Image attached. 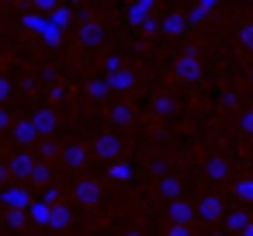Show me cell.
Returning a JSON list of instances; mask_svg holds the SVG:
<instances>
[{
  "label": "cell",
  "mask_w": 253,
  "mask_h": 236,
  "mask_svg": "<svg viewBox=\"0 0 253 236\" xmlns=\"http://www.w3.org/2000/svg\"><path fill=\"white\" fill-rule=\"evenodd\" d=\"M7 174H11V170H7V163H0V181H4Z\"/></svg>",
  "instance_id": "f546056e"
},
{
  "label": "cell",
  "mask_w": 253,
  "mask_h": 236,
  "mask_svg": "<svg viewBox=\"0 0 253 236\" xmlns=\"http://www.w3.org/2000/svg\"><path fill=\"white\" fill-rule=\"evenodd\" d=\"M70 4H77V0H70Z\"/></svg>",
  "instance_id": "e575fe53"
},
{
  "label": "cell",
  "mask_w": 253,
  "mask_h": 236,
  "mask_svg": "<svg viewBox=\"0 0 253 236\" xmlns=\"http://www.w3.org/2000/svg\"><path fill=\"white\" fill-rule=\"evenodd\" d=\"M225 229H232V233H243L246 226H250V212L246 208H232V212H225Z\"/></svg>",
  "instance_id": "30bf717a"
},
{
  "label": "cell",
  "mask_w": 253,
  "mask_h": 236,
  "mask_svg": "<svg viewBox=\"0 0 253 236\" xmlns=\"http://www.w3.org/2000/svg\"><path fill=\"white\" fill-rule=\"evenodd\" d=\"M191 219H194V205H187V201H173L170 205V222L173 226H191Z\"/></svg>",
  "instance_id": "ba28073f"
},
{
  "label": "cell",
  "mask_w": 253,
  "mask_h": 236,
  "mask_svg": "<svg viewBox=\"0 0 253 236\" xmlns=\"http://www.w3.org/2000/svg\"><path fill=\"white\" fill-rule=\"evenodd\" d=\"M7 170H11V174H14L18 181H28V177H32V170H35V156L21 149V153H14V156H11Z\"/></svg>",
  "instance_id": "5b68a950"
},
{
  "label": "cell",
  "mask_w": 253,
  "mask_h": 236,
  "mask_svg": "<svg viewBox=\"0 0 253 236\" xmlns=\"http://www.w3.org/2000/svg\"><path fill=\"white\" fill-rule=\"evenodd\" d=\"M77 198H80L84 205H97V201H101V184H97V181H80V184H77Z\"/></svg>",
  "instance_id": "52a82bcc"
},
{
  "label": "cell",
  "mask_w": 253,
  "mask_h": 236,
  "mask_svg": "<svg viewBox=\"0 0 253 236\" xmlns=\"http://www.w3.org/2000/svg\"><path fill=\"white\" fill-rule=\"evenodd\" d=\"M70 219H73L70 215V205L66 201H52V226L63 229V226H70Z\"/></svg>",
  "instance_id": "9a60e30c"
},
{
  "label": "cell",
  "mask_w": 253,
  "mask_h": 236,
  "mask_svg": "<svg viewBox=\"0 0 253 236\" xmlns=\"http://www.w3.org/2000/svg\"><path fill=\"white\" fill-rule=\"evenodd\" d=\"M205 174H208L211 181H225V177H229V163H225V156H215V160H208Z\"/></svg>",
  "instance_id": "7c38bea8"
},
{
  "label": "cell",
  "mask_w": 253,
  "mask_h": 236,
  "mask_svg": "<svg viewBox=\"0 0 253 236\" xmlns=\"http://www.w3.org/2000/svg\"><path fill=\"white\" fill-rule=\"evenodd\" d=\"M163 28H167V32H173V35H177V32H184V21H180V14H170V18L163 21Z\"/></svg>",
  "instance_id": "44dd1931"
},
{
  "label": "cell",
  "mask_w": 253,
  "mask_h": 236,
  "mask_svg": "<svg viewBox=\"0 0 253 236\" xmlns=\"http://www.w3.org/2000/svg\"><path fill=\"white\" fill-rule=\"evenodd\" d=\"M236 35H239L243 49H250V52H253V25H239V32H236Z\"/></svg>",
  "instance_id": "ffe728a7"
},
{
  "label": "cell",
  "mask_w": 253,
  "mask_h": 236,
  "mask_svg": "<svg viewBox=\"0 0 253 236\" xmlns=\"http://www.w3.org/2000/svg\"><path fill=\"white\" fill-rule=\"evenodd\" d=\"M28 215H32L35 222H52V205H49V201H32Z\"/></svg>",
  "instance_id": "5bb4252c"
},
{
  "label": "cell",
  "mask_w": 253,
  "mask_h": 236,
  "mask_svg": "<svg viewBox=\"0 0 253 236\" xmlns=\"http://www.w3.org/2000/svg\"><path fill=\"white\" fill-rule=\"evenodd\" d=\"M108 84H111V87H118V91H125V87H132V73H128V70H122L118 77L111 73V77H108Z\"/></svg>",
  "instance_id": "d6986e66"
},
{
  "label": "cell",
  "mask_w": 253,
  "mask_h": 236,
  "mask_svg": "<svg viewBox=\"0 0 253 236\" xmlns=\"http://www.w3.org/2000/svg\"><path fill=\"white\" fill-rule=\"evenodd\" d=\"M7 222H11L14 229H18V226H25V212H11V215H7Z\"/></svg>",
  "instance_id": "484cf974"
},
{
  "label": "cell",
  "mask_w": 253,
  "mask_h": 236,
  "mask_svg": "<svg viewBox=\"0 0 253 236\" xmlns=\"http://www.w3.org/2000/svg\"><path fill=\"white\" fill-rule=\"evenodd\" d=\"M32 184H42V181H49V167H42V163H35V170H32V177H28Z\"/></svg>",
  "instance_id": "7402d4cb"
},
{
  "label": "cell",
  "mask_w": 253,
  "mask_h": 236,
  "mask_svg": "<svg viewBox=\"0 0 253 236\" xmlns=\"http://www.w3.org/2000/svg\"><path fill=\"white\" fill-rule=\"evenodd\" d=\"M115 118H118V122H128V118H132V111H128V108H118V111H115Z\"/></svg>",
  "instance_id": "f1b7e54d"
},
{
  "label": "cell",
  "mask_w": 253,
  "mask_h": 236,
  "mask_svg": "<svg viewBox=\"0 0 253 236\" xmlns=\"http://www.w3.org/2000/svg\"><path fill=\"white\" fill-rule=\"evenodd\" d=\"M211 4H215V0H201V7H205V11H208V7H211Z\"/></svg>",
  "instance_id": "1f68e13d"
},
{
  "label": "cell",
  "mask_w": 253,
  "mask_h": 236,
  "mask_svg": "<svg viewBox=\"0 0 253 236\" xmlns=\"http://www.w3.org/2000/svg\"><path fill=\"white\" fill-rule=\"evenodd\" d=\"M167 236H191V229H187V226H170Z\"/></svg>",
  "instance_id": "83f0119b"
},
{
  "label": "cell",
  "mask_w": 253,
  "mask_h": 236,
  "mask_svg": "<svg viewBox=\"0 0 253 236\" xmlns=\"http://www.w3.org/2000/svg\"><path fill=\"white\" fill-rule=\"evenodd\" d=\"M52 25H70V7H56L52 11Z\"/></svg>",
  "instance_id": "603a6c76"
},
{
  "label": "cell",
  "mask_w": 253,
  "mask_h": 236,
  "mask_svg": "<svg viewBox=\"0 0 253 236\" xmlns=\"http://www.w3.org/2000/svg\"><path fill=\"white\" fill-rule=\"evenodd\" d=\"M239 236H253V226H246V229H243V233H239Z\"/></svg>",
  "instance_id": "4dcf8cb0"
},
{
  "label": "cell",
  "mask_w": 253,
  "mask_h": 236,
  "mask_svg": "<svg viewBox=\"0 0 253 236\" xmlns=\"http://www.w3.org/2000/svg\"><path fill=\"white\" fill-rule=\"evenodd\" d=\"M160 194L177 198V194H180V181H177V177H163V181H160Z\"/></svg>",
  "instance_id": "2e32d148"
},
{
  "label": "cell",
  "mask_w": 253,
  "mask_h": 236,
  "mask_svg": "<svg viewBox=\"0 0 253 236\" xmlns=\"http://www.w3.org/2000/svg\"><path fill=\"white\" fill-rule=\"evenodd\" d=\"M7 125H11V115H7V108H4V104H0V132H4Z\"/></svg>",
  "instance_id": "4316f807"
},
{
  "label": "cell",
  "mask_w": 253,
  "mask_h": 236,
  "mask_svg": "<svg viewBox=\"0 0 253 236\" xmlns=\"http://www.w3.org/2000/svg\"><path fill=\"white\" fill-rule=\"evenodd\" d=\"M7 94H11V84H7V77H4V73H0V104L7 101Z\"/></svg>",
  "instance_id": "d4e9b609"
},
{
  "label": "cell",
  "mask_w": 253,
  "mask_h": 236,
  "mask_svg": "<svg viewBox=\"0 0 253 236\" xmlns=\"http://www.w3.org/2000/svg\"><path fill=\"white\" fill-rule=\"evenodd\" d=\"M173 73H177V80H184V84H194V80H201V59H198V52H180L177 56V63H173Z\"/></svg>",
  "instance_id": "6da1fadb"
},
{
  "label": "cell",
  "mask_w": 253,
  "mask_h": 236,
  "mask_svg": "<svg viewBox=\"0 0 253 236\" xmlns=\"http://www.w3.org/2000/svg\"><path fill=\"white\" fill-rule=\"evenodd\" d=\"M49 4H52V0H39V7H49Z\"/></svg>",
  "instance_id": "d6a6232c"
},
{
  "label": "cell",
  "mask_w": 253,
  "mask_h": 236,
  "mask_svg": "<svg viewBox=\"0 0 253 236\" xmlns=\"http://www.w3.org/2000/svg\"><path fill=\"white\" fill-rule=\"evenodd\" d=\"M128 236H139V233H128Z\"/></svg>",
  "instance_id": "836d02e7"
},
{
  "label": "cell",
  "mask_w": 253,
  "mask_h": 236,
  "mask_svg": "<svg viewBox=\"0 0 253 236\" xmlns=\"http://www.w3.org/2000/svg\"><path fill=\"white\" fill-rule=\"evenodd\" d=\"M101 35H104V32H101V25H97V21H87V25L80 28V42H84V46H97V42H101Z\"/></svg>",
  "instance_id": "4fadbf2b"
},
{
  "label": "cell",
  "mask_w": 253,
  "mask_h": 236,
  "mask_svg": "<svg viewBox=\"0 0 253 236\" xmlns=\"http://www.w3.org/2000/svg\"><path fill=\"white\" fill-rule=\"evenodd\" d=\"M7 4H14V0H7Z\"/></svg>",
  "instance_id": "d590c367"
},
{
  "label": "cell",
  "mask_w": 253,
  "mask_h": 236,
  "mask_svg": "<svg viewBox=\"0 0 253 236\" xmlns=\"http://www.w3.org/2000/svg\"><path fill=\"white\" fill-rule=\"evenodd\" d=\"M118 153H122V139L115 132H101L90 146V156H97V160H118Z\"/></svg>",
  "instance_id": "7a4b0ae2"
},
{
  "label": "cell",
  "mask_w": 253,
  "mask_h": 236,
  "mask_svg": "<svg viewBox=\"0 0 253 236\" xmlns=\"http://www.w3.org/2000/svg\"><path fill=\"white\" fill-rule=\"evenodd\" d=\"M108 177L111 181H125V177H132V167L128 163H111L108 167Z\"/></svg>",
  "instance_id": "ac0fdd59"
},
{
  "label": "cell",
  "mask_w": 253,
  "mask_h": 236,
  "mask_svg": "<svg viewBox=\"0 0 253 236\" xmlns=\"http://www.w3.org/2000/svg\"><path fill=\"white\" fill-rule=\"evenodd\" d=\"M0 201H4L7 212H25V208H32V198H28V188H25V184L4 188V191H0Z\"/></svg>",
  "instance_id": "3957f363"
},
{
  "label": "cell",
  "mask_w": 253,
  "mask_h": 236,
  "mask_svg": "<svg viewBox=\"0 0 253 236\" xmlns=\"http://www.w3.org/2000/svg\"><path fill=\"white\" fill-rule=\"evenodd\" d=\"M225 198L222 194H208V198H201V205H198V215L205 219V222H218V219H225Z\"/></svg>",
  "instance_id": "277c9868"
},
{
  "label": "cell",
  "mask_w": 253,
  "mask_h": 236,
  "mask_svg": "<svg viewBox=\"0 0 253 236\" xmlns=\"http://www.w3.org/2000/svg\"><path fill=\"white\" fill-rule=\"evenodd\" d=\"M32 125H35V132H39V136H49V132H56V125H59V115H56L52 108H42V111L32 118Z\"/></svg>",
  "instance_id": "8992f818"
},
{
  "label": "cell",
  "mask_w": 253,
  "mask_h": 236,
  "mask_svg": "<svg viewBox=\"0 0 253 236\" xmlns=\"http://www.w3.org/2000/svg\"><path fill=\"white\" fill-rule=\"evenodd\" d=\"M87 160H90V149H87V146H70L66 156H63V163H66L70 170H80Z\"/></svg>",
  "instance_id": "9c48e42d"
},
{
  "label": "cell",
  "mask_w": 253,
  "mask_h": 236,
  "mask_svg": "<svg viewBox=\"0 0 253 236\" xmlns=\"http://www.w3.org/2000/svg\"><path fill=\"white\" fill-rule=\"evenodd\" d=\"M243 201H253V177H243V181H236V188H232Z\"/></svg>",
  "instance_id": "e0dca14e"
},
{
  "label": "cell",
  "mask_w": 253,
  "mask_h": 236,
  "mask_svg": "<svg viewBox=\"0 0 253 236\" xmlns=\"http://www.w3.org/2000/svg\"><path fill=\"white\" fill-rule=\"evenodd\" d=\"M11 136H14L21 146H28V142H35V136H39V132H35L32 118H25V122H14V132H11Z\"/></svg>",
  "instance_id": "8fae6325"
},
{
  "label": "cell",
  "mask_w": 253,
  "mask_h": 236,
  "mask_svg": "<svg viewBox=\"0 0 253 236\" xmlns=\"http://www.w3.org/2000/svg\"><path fill=\"white\" fill-rule=\"evenodd\" d=\"M239 125H243V132H246V136H253V108H246V111H243Z\"/></svg>",
  "instance_id": "cb8c5ba5"
}]
</instances>
